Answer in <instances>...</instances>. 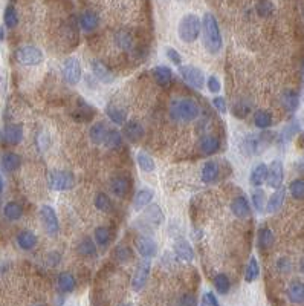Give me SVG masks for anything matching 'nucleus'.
<instances>
[{"label": "nucleus", "mask_w": 304, "mask_h": 306, "mask_svg": "<svg viewBox=\"0 0 304 306\" xmlns=\"http://www.w3.org/2000/svg\"><path fill=\"white\" fill-rule=\"evenodd\" d=\"M231 211L234 213L236 218L239 219H246L249 215H251V207H249V202L246 201L245 196H239L233 201L231 204Z\"/></svg>", "instance_id": "2eb2a0df"}, {"label": "nucleus", "mask_w": 304, "mask_h": 306, "mask_svg": "<svg viewBox=\"0 0 304 306\" xmlns=\"http://www.w3.org/2000/svg\"><path fill=\"white\" fill-rule=\"evenodd\" d=\"M96 251V247L95 244L90 241V239H83L78 245V253L84 257H89V256H93Z\"/></svg>", "instance_id": "c03bdc74"}, {"label": "nucleus", "mask_w": 304, "mask_h": 306, "mask_svg": "<svg viewBox=\"0 0 304 306\" xmlns=\"http://www.w3.org/2000/svg\"><path fill=\"white\" fill-rule=\"evenodd\" d=\"M266 178H268V166L263 162L256 164L254 169L251 170V176H249L251 185L260 187V185H263V182H266Z\"/></svg>", "instance_id": "f3484780"}, {"label": "nucleus", "mask_w": 304, "mask_h": 306, "mask_svg": "<svg viewBox=\"0 0 304 306\" xmlns=\"http://www.w3.org/2000/svg\"><path fill=\"white\" fill-rule=\"evenodd\" d=\"M200 109L190 98H176L170 103V116L176 123H191L199 118Z\"/></svg>", "instance_id": "f257e3e1"}, {"label": "nucleus", "mask_w": 304, "mask_h": 306, "mask_svg": "<svg viewBox=\"0 0 304 306\" xmlns=\"http://www.w3.org/2000/svg\"><path fill=\"white\" fill-rule=\"evenodd\" d=\"M214 287L219 294H228V291L231 288V282L226 274H217L214 279Z\"/></svg>", "instance_id": "58836bf2"}, {"label": "nucleus", "mask_w": 304, "mask_h": 306, "mask_svg": "<svg viewBox=\"0 0 304 306\" xmlns=\"http://www.w3.org/2000/svg\"><path fill=\"white\" fill-rule=\"evenodd\" d=\"M136 250L138 253L142 256V257H147V259H151L156 256L158 253V245L156 242L148 238V236H141L136 239Z\"/></svg>", "instance_id": "f8f14e48"}, {"label": "nucleus", "mask_w": 304, "mask_h": 306, "mask_svg": "<svg viewBox=\"0 0 304 306\" xmlns=\"http://www.w3.org/2000/svg\"><path fill=\"white\" fill-rule=\"evenodd\" d=\"M265 202H266V195L263 190H256L252 193V204H254V208L257 211H263L265 210Z\"/></svg>", "instance_id": "09e8293b"}, {"label": "nucleus", "mask_w": 304, "mask_h": 306, "mask_svg": "<svg viewBox=\"0 0 304 306\" xmlns=\"http://www.w3.org/2000/svg\"><path fill=\"white\" fill-rule=\"evenodd\" d=\"M115 256H116V259H118L121 264H127V262L132 259V250H130L129 247H125V245H119V247L116 248Z\"/></svg>", "instance_id": "8fccbe9b"}, {"label": "nucleus", "mask_w": 304, "mask_h": 306, "mask_svg": "<svg viewBox=\"0 0 304 306\" xmlns=\"http://www.w3.org/2000/svg\"><path fill=\"white\" fill-rule=\"evenodd\" d=\"M219 149H220V141L216 136L207 135L200 139V150L204 155H214Z\"/></svg>", "instance_id": "a878e982"}, {"label": "nucleus", "mask_w": 304, "mask_h": 306, "mask_svg": "<svg viewBox=\"0 0 304 306\" xmlns=\"http://www.w3.org/2000/svg\"><path fill=\"white\" fill-rule=\"evenodd\" d=\"M153 199V192L148 190V189H142L136 193L135 199H133V207L135 210H142L145 207H148V204L151 202Z\"/></svg>", "instance_id": "bb28decb"}, {"label": "nucleus", "mask_w": 304, "mask_h": 306, "mask_svg": "<svg viewBox=\"0 0 304 306\" xmlns=\"http://www.w3.org/2000/svg\"><path fill=\"white\" fill-rule=\"evenodd\" d=\"M144 133L145 132H144L142 124H139L136 121H125L124 123V136L130 143H138L139 139H142Z\"/></svg>", "instance_id": "ddd939ff"}, {"label": "nucleus", "mask_w": 304, "mask_h": 306, "mask_svg": "<svg viewBox=\"0 0 304 306\" xmlns=\"http://www.w3.org/2000/svg\"><path fill=\"white\" fill-rule=\"evenodd\" d=\"M20 164H21V158H20L17 153H12V152L5 153V155L2 156V161H0L2 170L6 172V173L15 172V170L20 167Z\"/></svg>", "instance_id": "aec40b11"}, {"label": "nucleus", "mask_w": 304, "mask_h": 306, "mask_svg": "<svg viewBox=\"0 0 304 306\" xmlns=\"http://www.w3.org/2000/svg\"><path fill=\"white\" fill-rule=\"evenodd\" d=\"M174 254H176L178 259L185 261V262H191L194 259L193 248L185 239H179V241L174 242Z\"/></svg>", "instance_id": "dca6fc26"}, {"label": "nucleus", "mask_w": 304, "mask_h": 306, "mask_svg": "<svg viewBox=\"0 0 304 306\" xmlns=\"http://www.w3.org/2000/svg\"><path fill=\"white\" fill-rule=\"evenodd\" d=\"M63 75H64L66 83L70 84V86H75V84L80 83L81 75H83L81 74V64H80V61L75 57H70V58L66 60L64 69H63Z\"/></svg>", "instance_id": "6e6552de"}, {"label": "nucleus", "mask_w": 304, "mask_h": 306, "mask_svg": "<svg viewBox=\"0 0 304 306\" xmlns=\"http://www.w3.org/2000/svg\"><path fill=\"white\" fill-rule=\"evenodd\" d=\"M40 219L43 222V227L49 236H57L60 231V224L55 210L50 205H43L40 208Z\"/></svg>", "instance_id": "423d86ee"}, {"label": "nucleus", "mask_w": 304, "mask_h": 306, "mask_svg": "<svg viewBox=\"0 0 304 306\" xmlns=\"http://www.w3.org/2000/svg\"><path fill=\"white\" fill-rule=\"evenodd\" d=\"M142 219L147 221V224H150V225H153V227H159V225L165 221L164 213L161 211V208H159L158 205H150V207L145 210Z\"/></svg>", "instance_id": "4be33fe9"}, {"label": "nucleus", "mask_w": 304, "mask_h": 306, "mask_svg": "<svg viewBox=\"0 0 304 306\" xmlns=\"http://www.w3.org/2000/svg\"><path fill=\"white\" fill-rule=\"evenodd\" d=\"M2 193H3V179L0 176V196H2Z\"/></svg>", "instance_id": "bf43d9fd"}, {"label": "nucleus", "mask_w": 304, "mask_h": 306, "mask_svg": "<svg viewBox=\"0 0 304 306\" xmlns=\"http://www.w3.org/2000/svg\"><path fill=\"white\" fill-rule=\"evenodd\" d=\"M285 198H286V190L285 187H280V189H275V193L269 198L268 204H266V210L269 213H275L278 211L283 204H285Z\"/></svg>", "instance_id": "412c9836"}, {"label": "nucleus", "mask_w": 304, "mask_h": 306, "mask_svg": "<svg viewBox=\"0 0 304 306\" xmlns=\"http://www.w3.org/2000/svg\"><path fill=\"white\" fill-rule=\"evenodd\" d=\"M282 103H283V106H285L286 110L295 112L297 107H298V104H300V97H298V93L294 92V90H286V92L283 93V97H282Z\"/></svg>", "instance_id": "7c9ffc66"}, {"label": "nucleus", "mask_w": 304, "mask_h": 306, "mask_svg": "<svg viewBox=\"0 0 304 306\" xmlns=\"http://www.w3.org/2000/svg\"><path fill=\"white\" fill-rule=\"evenodd\" d=\"M3 21L8 28H15L17 23H18V15H17V11L14 6H8L5 9V14H3Z\"/></svg>", "instance_id": "79ce46f5"}, {"label": "nucleus", "mask_w": 304, "mask_h": 306, "mask_svg": "<svg viewBox=\"0 0 304 306\" xmlns=\"http://www.w3.org/2000/svg\"><path fill=\"white\" fill-rule=\"evenodd\" d=\"M136 161H138V166H139L144 172H147V173H150V172H153V170L156 169L153 158L148 156L145 152H139V153L136 155Z\"/></svg>", "instance_id": "f704fd0d"}, {"label": "nucleus", "mask_w": 304, "mask_h": 306, "mask_svg": "<svg viewBox=\"0 0 304 306\" xmlns=\"http://www.w3.org/2000/svg\"><path fill=\"white\" fill-rule=\"evenodd\" d=\"M179 305H185V306H194L197 305V300L191 296V294H185V296H182L181 297V300H179Z\"/></svg>", "instance_id": "13d9d810"}, {"label": "nucleus", "mask_w": 304, "mask_h": 306, "mask_svg": "<svg viewBox=\"0 0 304 306\" xmlns=\"http://www.w3.org/2000/svg\"><path fill=\"white\" fill-rule=\"evenodd\" d=\"M165 54H167V58H168L170 61H173L176 66H181V63H182V57H181V54H179L176 49H173V48H167V49H165Z\"/></svg>", "instance_id": "603ef678"}, {"label": "nucleus", "mask_w": 304, "mask_h": 306, "mask_svg": "<svg viewBox=\"0 0 304 306\" xmlns=\"http://www.w3.org/2000/svg\"><path fill=\"white\" fill-rule=\"evenodd\" d=\"M115 43H116V46H118L119 49H124V51H125V49H129V48L132 46V35L127 34V32H124V31H121V32L116 34Z\"/></svg>", "instance_id": "de8ad7c7"}, {"label": "nucleus", "mask_w": 304, "mask_h": 306, "mask_svg": "<svg viewBox=\"0 0 304 306\" xmlns=\"http://www.w3.org/2000/svg\"><path fill=\"white\" fill-rule=\"evenodd\" d=\"M92 72H93L95 78H96L98 81L104 83V84H110V83L113 81L112 72H110L101 61H98V60H93V61H92Z\"/></svg>", "instance_id": "a211bd4d"}, {"label": "nucleus", "mask_w": 304, "mask_h": 306, "mask_svg": "<svg viewBox=\"0 0 304 306\" xmlns=\"http://www.w3.org/2000/svg\"><path fill=\"white\" fill-rule=\"evenodd\" d=\"M57 287H58V291L63 293V294L72 293V291L75 290V279H73L72 274H69V273H61V274L58 276Z\"/></svg>", "instance_id": "cd10ccee"}, {"label": "nucleus", "mask_w": 304, "mask_h": 306, "mask_svg": "<svg viewBox=\"0 0 304 306\" xmlns=\"http://www.w3.org/2000/svg\"><path fill=\"white\" fill-rule=\"evenodd\" d=\"M17 244L21 250H32L37 245V236L31 231H21L17 236Z\"/></svg>", "instance_id": "473e14b6"}, {"label": "nucleus", "mask_w": 304, "mask_h": 306, "mask_svg": "<svg viewBox=\"0 0 304 306\" xmlns=\"http://www.w3.org/2000/svg\"><path fill=\"white\" fill-rule=\"evenodd\" d=\"M213 104H214V107H216L220 113H225V112L228 110L226 101H225V98H222V97H216V98L213 100Z\"/></svg>", "instance_id": "6e6d98bb"}, {"label": "nucleus", "mask_w": 304, "mask_h": 306, "mask_svg": "<svg viewBox=\"0 0 304 306\" xmlns=\"http://www.w3.org/2000/svg\"><path fill=\"white\" fill-rule=\"evenodd\" d=\"M3 139L11 144V146H17L21 143L23 139V127L20 124H9L5 127L3 130Z\"/></svg>", "instance_id": "4468645a"}, {"label": "nucleus", "mask_w": 304, "mask_h": 306, "mask_svg": "<svg viewBox=\"0 0 304 306\" xmlns=\"http://www.w3.org/2000/svg\"><path fill=\"white\" fill-rule=\"evenodd\" d=\"M106 112H107V116H109L115 124H124L125 120H127V112H125L122 107H119V106L110 104V106L106 109Z\"/></svg>", "instance_id": "2f4dec72"}, {"label": "nucleus", "mask_w": 304, "mask_h": 306, "mask_svg": "<svg viewBox=\"0 0 304 306\" xmlns=\"http://www.w3.org/2000/svg\"><path fill=\"white\" fill-rule=\"evenodd\" d=\"M107 127L104 123H96L90 127V132H89V136H90V141L93 144H104L106 141V136H107Z\"/></svg>", "instance_id": "393cba45"}, {"label": "nucleus", "mask_w": 304, "mask_h": 306, "mask_svg": "<svg viewBox=\"0 0 304 306\" xmlns=\"http://www.w3.org/2000/svg\"><path fill=\"white\" fill-rule=\"evenodd\" d=\"M179 72L182 75V78L193 87L196 89H202L204 84H205V75L204 72L196 67V66H181L179 67Z\"/></svg>", "instance_id": "0eeeda50"}, {"label": "nucleus", "mask_w": 304, "mask_h": 306, "mask_svg": "<svg viewBox=\"0 0 304 306\" xmlns=\"http://www.w3.org/2000/svg\"><path fill=\"white\" fill-rule=\"evenodd\" d=\"M288 297L292 303H303L304 302V282L294 280L288 287Z\"/></svg>", "instance_id": "5701e85b"}, {"label": "nucleus", "mask_w": 304, "mask_h": 306, "mask_svg": "<svg viewBox=\"0 0 304 306\" xmlns=\"http://www.w3.org/2000/svg\"><path fill=\"white\" fill-rule=\"evenodd\" d=\"M300 270H301V273L304 274V259H303V262H301V265H300Z\"/></svg>", "instance_id": "680f3d73"}, {"label": "nucleus", "mask_w": 304, "mask_h": 306, "mask_svg": "<svg viewBox=\"0 0 304 306\" xmlns=\"http://www.w3.org/2000/svg\"><path fill=\"white\" fill-rule=\"evenodd\" d=\"M285 179V167L283 162L280 159H275L271 162V166L268 167V178L266 182L269 187L272 189H280Z\"/></svg>", "instance_id": "9d476101"}, {"label": "nucleus", "mask_w": 304, "mask_h": 306, "mask_svg": "<svg viewBox=\"0 0 304 306\" xmlns=\"http://www.w3.org/2000/svg\"><path fill=\"white\" fill-rule=\"evenodd\" d=\"M272 11H274V5H272L271 0H260V2L257 3V12H259L262 17L271 15Z\"/></svg>", "instance_id": "3c124183"}, {"label": "nucleus", "mask_w": 304, "mask_h": 306, "mask_svg": "<svg viewBox=\"0 0 304 306\" xmlns=\"http://www.w3.org/2000/svg\"><path fill=\"white\" fill-rule=\"evenodd\" d=\"M121 143H122V135L118 132V130H109L107 132V136H106V141H104V144L109 147V149H116V147H119L121 146Z\"/></svg>", "instance_id": "ea45409f"}, {"label": "nucleus", "mask_w": 304, "mask_h": 306, "mask_svg": "<svg viewBox=\"0 0 304 306\" xmlns=\"http://www.w3.org/2000/svg\"><path fill=\"white\" fill-rule=\"evenodd\" d=\"M98 15L95 14V12H92V11H86V12H83L81 14V17H80V26L86 31V32H90V31H93L96 26H98Z\"/></svg>", "instance_id": "c85d7f7f"}, {"label": "nucleus", "mask_w": 304, "mask_h": 306, "mask_svg": "<svg viewBox=\"0 0 304 306\" xmlns=\"http://www.w3.org/2000/svg\"><path fill=\"white\" fill-rule=\"evenodd\" d=\"M202 305L204 306H219V300L213 293H205L202 297Z\"/></svg>", "instance_id": "5fc2aeb1"}, {"label": "nucleus", "mask_w": 304, "mask_h": 306, "mask_svg": "<svg viewBox=\"0 0 304 306\" xmlns=\"http://www.w3.org/2000/svg\"><path fill=\"white\" fill-rule=\"evenodd\" d=\"M179 2H184V0H179Z\"/></svg>", "instance_id": "e2e57ef3"}, {"label": "nucleus", "mask_w": 304, "mask_h": 306, "mask_svg": "<svg viewBox=\"0 0 304 306\" xmlns=\"http://www.w3.org/2000/svg\"><path fill=\"white\" fill-rule=\"evenodd\" d=\"M254 124L259 127V129H268L271 124H272V116L269 112L266 110H259L256 112L254 115Z\"/></svg>", "instance_id": "e433bc0d"}, {"label": "nucleus", "mask_w": 304, "mask_h": 306, "mask_svg": "<svg viewBox=\"0 0 304 306\" xmlns=\"http://www.w3.org/2000/svg\"><path fill=\"white\" fill-rule=\"evenodd\" d=\"M251 112V104L246 103V100H240L234 104L233 107V113L237 116V118H245L248 116V113Z\"/></svg>", "instance_id": "a18cd8bd"}, {"label": "nucleus", "mask_w": 304, "mask_h": 306, "mask_svg": "<svg viewBox=\"0 0 304 306\" xmlns=\"http://www.w3.org/2000/svg\"><path fill=\"white\" fill-rule=\"evenodd\" d=\"M3 37H5V32H3V28L0 26V40H3Z\"/></svg>", "instance_id": "052dcab7"}, {"label": "nucleus", "mask_w": 304, "mask_h": 306, "mask_svg": "<svg viewBox=\"0 0 304 306\" xmlns=\"http://www.w3.org/2000/svg\"><path fill=\"white\" fill-rule=\"evenodd\" d=\"M289 192L292 195V198L295 199H304V179L303 178H298L295 181L291 182L289 185Z\"/></svg>", "instance_id": "37998d69"}, {"label": "nucleus", "mask_w": 304, "mask_h": 306, "mask_svg": "<svg viewBox=\"0 0 304 306\" xmlns=\"http://www.w3.org/2000/svg\"><path fill=\"white\" fill-rule=\"evenodd\" d=\"M130 190V181L127 178H122V176H118V178H113L112 182H110V192L113 196L116 198H124Z\"/></svg>", "instance_id": "6ab92c4d"}, {"label": "nucleus", "mask_w": 304, "mask_h": 306, "mask_svg": "<svg viewBox=\"0 0 304 306\" xmlns=\"http://www.w3.org/2000/svg\"><path fill=\"white\" fill-rule=\"evenodd\" d=\"M151 75H153L155 81H156L159 86H162V87H167V86H170V83H171V70H170V67H167V66H156V67L151 70Z\"/></svg>", "instance_id": "b1692460"}, {"label": "nucleus", "mask_w": 304, "mask_h": 306, "mask_svg": "<svg viewBox=\"0 0 304 306\" xmlns=\"http://www.w3.org/2000/svg\"><path fill=\"white\" fill-rule=\"evenodd\" d=\"M219 176V166L214 161H208L202 169V181L205 184H211Z\"/></svg>", "instance_id": "c756f323"}, {"label": "nucleus", "mask_w": 304, "mask_h": 306, "mask_svg": "<svg viewBox=\"0 0 304 306\" xmlns=\"http://www.w3.org/2000/svg\"><path fill=\"white\" fill-rule=\"evenodd\" d=\"M93 204H95V207H96L98 210H101V211H110V208H112V202H110L109 196L104 195V193H98V195L95 196Z\"/></svg>", "instance_id": "49530a36"}, {"label": "nucleus", "mask_w": 304, "mask_h": 306, "mask_svg": "<svg viewBox=\"0 0 304 306\" xmlns=\"http://www.w3.org/2000/svg\"><path fill=\"white\" fill-rule=\"evenodd\" d=\"M150 259H144L139 265H138V268H136V271L133 273V277H132V288H133V291H141L144 287H145V284H147V280H148V274H150Z\"/></svg>", "instance_id": "1a4fd4ad"}, {"label": "nucleus", "mask_w": 304, "mask_h": 306, "mask_svg": "<svg viewBox=\"0 0 304 306\" xmlns=\"http://www.w3.org/2000/svg\"><path fill=\"white\" fill-rule=\"evenodd\" d=\"M15 58L18 63H21L24 66H37L44 60V55L38 48H35L32 44H26V46H21L17 49Z\"/></svg>", "instance_id": "20e7f679"}, {"label": "nucleus", "mask_w": 304, "mask_h": 306, "mask_svg": "<svg viewBox=\"0 0 304 306\" xmlns=\"http://www.w3.org/2000/svg\"><path fill=\"white\" fill-rule=\"evenodd\" d=\"M259 276H260L259 262H257L254 257H251L249 264H248V267H246V271H245V280H246L248 284H251V282H254L256 279H259Z\"/></svg>", "instance_id": "4c0bfd02"}, {"label": "nucleus", "mask_w": 304, "mask_h": 306, "mask_svg": "<svg viewBox=\"0 0 304 306\" xmlns=\"http://www.w3.org/2000/svg\"><path fill=\"white\" fill-rule=\"evenodd\" d=\"M274 244V233L269 228H262L259 231V245L262 250H269Z\"/></svg>", "instance_id": "c9c22d12"}, {"label": "nucleus", "mask_w": 304, "mask_h": 306, "mask_svg": "<svg viewBox=\"0 0 304 306\" xmlns=\"http://www.w3.org/2000/svg\"><path fill=\"white\" fill-rule=\"evenodd\" d=\"M202 31H204V44L210 54H219L222 49V35L219 29V23L216 17L210 12L204 15L202 20Z\"/></svg>", "instance_id": "f03ea898"}, {"label": "nucleus", "mask_w": 304, "mask_h": 306, "mask_svg": "<svg viewBox=\"0 0 304 306\" xmlns=\"http://www.w3.org/2000/svg\"><path fill=\"white\" fill-rule=\"evenodd\" d=\"M265 136H266V135H260V136H259V135H248V136L243 139L242 146H240L243 155H248V156L257 155V153L260 152V147H262L263 141H265Z\"/></svg>", "instance_id": "9b49d317"}, {"label": "nucleus", "mask_w": 304, "mask_h": 306, "mask_svg": "<svg viewBox=\"0 0 304 306\" xmlns=\"http://www.w3.org/2000/svg\"><path fill=\"white\" fill-rule=\"evenodd\" d=\"M207 86H208L210 92H213V93H216V92L220 90V81H219V78H217L216 75H211V77L208 78Z\"/></svg>", "instance_id": "864d4df0"}, {"label": "nucleus", "mask_w": 304, "mask_h": 306, "mask_svg": "<svg viewBox=\"0 0 304 306\" xmlns=\"http://www.w3.org/2000/svg\"><path fill=\"white\" fill-rule=\"evenodd\" d=\"M200 29H202V23L199 20V17L196 14H185L179 25H178V34H179V38L185 43H193L197 40L199 34H200Z\"/></svg>", "instance_id": "7ed1b4c3"}, {"label": "nucleus", "mask_w": 304, "mask_h": 306, "mask_svg": "<svg viewBox=\"0 0 304 306\" xmlns=\"http://www.w3.org/2000/svg\"><path fill=\"white\" fill-rule=\"evenodd\" d=\"M3 215L8 221H18L23 216V208L17 202H8L3 208Z\"/></svg>", "instance_id": "72a5a7b5"}, {"label": "nucleus", "mask_w": 304, "mask_h": 306, "mask_svg": "<svg viewBox=\"0 0 304 306\" xmlns=\"http://www.w3.org/2000/svg\"><path fill=\"white\" fill-rule=\"evenodd\" d=\"M277 268L280 273H289L291 271V262L286 257H282L277 264Z\"/></svg>", "instance_id": "4d7b16f0"}, {"label": "nucleus", "mask_w": 304, "mask_h": 306, "mask_svg": "<svg viewBox=\"0 0 304 306\" xmlns=\"http://www.w3.org/2000/svg\"><path fill=\"white\" fill-rule=\"evenodd\" d=\"M95 242L99 247H106L110 242V230L107 227H98L95 230Z\"/></svg>", "instance_id": "a19ab883"}, {"label": "nucleus", "mask_w": 304, "mask_h": 306, "mask_svg": "<svg viewBox=\"0 0 304 306\" xmlns=\"http://www.w3.org/2000/svg\"><path fill=\"white\" fill-rule=\"evenodd\" d=\"M73 184H75V178L70 172L54 170L49 173V187L57 192L70 190L73 187Z\"/></svg>", "instance_id": "39448f33"}]
</instances>
